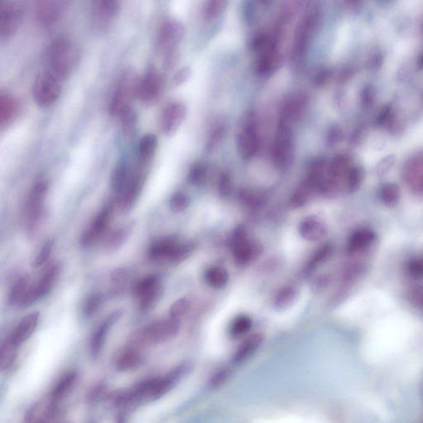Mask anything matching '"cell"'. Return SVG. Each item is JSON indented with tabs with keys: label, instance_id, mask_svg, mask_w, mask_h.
<instances>
[{
	"label": "cell",
	"instance_id": "1",
	"mask_svg": "<svg viewBox=\"0 0 423 423\" xmlns=\"http://www.w3.org/2000/svg\"><path fill=\"white\" fill-rule=\"evenodd\" d=\"M190 371V364L183 363L173 369L164 377L142 381L131 390L121 392L116 395L115 405L122 410H129L139 406L141 403L158 400L168 393Z\"/></svg>",
	"mask_w": 423,
	"mask_h": 423
},
{
	"label": "cell",
	"instance_id": "2",
	"mask_svg": "<svg viewBox=\"0 0 423 423\" xmlns=\"http://www.w3.org/2000/svg\"><path fill=\"white\" fill-rule=\"evenodd\" d=\"M77 61L78 51L75 44L67 37H58L47 49V71L62 81L71 75Z\"/></svg>",
	"mask_w": 423,
	"mask_h": 423
},
{
	"label": "cell",
	"instance_id": "3",
	"mask_svg": "<svg viewBox=\"0 0 423 423\" xmlns=\"http://www.w3.org/2000/svg\"><path fill=\"white\" fill-rule=\"evenodd\" d=\"M195 250L191 243H180L175 237H166L151 243L149 257L155 262L180 264L190 257Z\"/></svg>",
	"mask_w": 423,
	"mask_h": 423
},
{
	"label": "cell",
	"instance_id": "4",
	"mask_svg": "<svg viewBox=\"0 0 423 423\" xmlns=\"http://www.w3.org/2000/svg\"><path fill=\"white\" fill-rule=\"evenodd\" d=\"M180 328V319L170 318L152 323L142 328L136 337L137 345H158L170 342L177 336Z\"/></svg>",
	"mask_w": 423,
	"mask_h": 423
},
{
	"label": "cell",
	"instance_id": "5",
	"mask_svg": "<svg viewBox=\"0 0 423 423\" xmlns=\"http://www.w3.org/2000/svg\"><path fill=\"white\" fill-rule=\"evenodd\" d=\"M184 35V28L177 21H167L162 24L158 33V47L163 56V65L167 70L176 62L177 47Z\"/></svg>",
	"mask_w": 423,
	"mask_h": 423
},
{
	"label": "cell",
	"instance_id": "6",
	"mask_svg": "<svg viewBox=\"0 0 423 423\" xmlns=\"http://www.w3.org/2000/svg\"><path fill=\"white\" fill-rule=\"evenodd\" d=\"M234 262L239 265H248L262 253V247L249 238L247 228L243 225L234 230L231 239Z\"/></svg>",
	"mask_w": 423,
	"mask_h": 423
},
{
	"label": "cell",
	"instance_id": "7",
	"mask_svg": "<svg viewBox=\"0 0 423 423\" xmlns=\"http://www.w3.org/2000/svg\"><path fill=\"white\" fill-rule=\"evenodd\" d=\"M294 156V135L290 125L279 122L273 147V159L279 169L289 168Z\"/></svg>",
	"mask_w": 423,
	"mask_h": 423
},
{
	"label": "cell",
	"instance_id": "8",
	"mask_svg": "<svg viewBox=\"0 0 423 423\" xmlns=\"http://www.w3.org/2000/svg\"><path fill=\"white\" fill-rule=\"evenodd\" d=\"M47 190L48 186L45 182H39L33 186L29 195L26 215L28 234L30 238L36 235L41 224Z\"/></svg>",
	"mask_w": 423,
	"mask_h": 423
},
{
	"label": "cell",
	"instance_id": "9",
	"mask_svg": "<svg viewBox=\"0 0 423 423\" xmlns=\"http://www.w3.org/2000/svg\"><path fill=\"white\" fill-rule=\"evenodd\" d=\"M60 82L47 71L36 78L33 86V97L38 107L47 108L58 100L62 92Z\"/></svg>",
	"mask_w": 423,
	"mask_h": 423
},
{
	"label": "cell",
	"instance_id": "10",
	"mask_svg": "<svg viewBox=\"0 0 423 423\" xmlns=\"http://www.w3.org/2000/svg\"><path fill=\"white\" fill-rule=\"evenodd\" d=\"M135 297L139 299L141 312H149L155 306L162 294V285L158 274H149L137 282L134 287Z\"/></svg>",
	"mask_w": 423,
	"mask_h": 423
},
{
	"label": "cell",
	"instance_id": "11",
	"mask_svg": "<svg viewBox=\"0 0 423 423\" xmlns=\"http://www.w3.org/2000/svg\"><path fill=\"white\" fill-rule=\"evenodd\" d=\"M145 169L139 166L135 173L131 175L124 189L117 195V208L122 214L129 213L137 203L145 183Z\"/></svg>",
	"mask_w": 423,
	"mask_h": 423
},
{
	"label": "cell",
	"instance_id": "12",
	"mask_svg": "<svg viewBox=\"0 0 423 423\" xmlns=\"http://www.w3.org/2000/svg\"><path fill=\"white\" fill-rule=\"evenodd\" d=\"M137 85V82L132 71H127L122 76L111 98L110 112L112 116H120L129 107L132 93L136 95Z\"/></svg>",
	"mask_w": 423,
	"mask_h": 423
},
{
	"label": "cell",
	"instance_id": "13",
	"mask_svg": "<svg viewBox=\"0 0 423 423\" xmlns=\"http://www.w3.org/2000/svg\"><path fill=\"white\" fill-rule=\"evenodd\" d=\"M164 91V80L154 69L147 71L137 82L136 95L146 105H153Z\"/></svg>",
	"mask_w": 423,
	"mask_h": 423
},
{
	"label": "cell",
	"instance_id": "14",
	"mask_svg": "<svg viewBox=\"0 0 423 423\" xmlns=\"http://www.w3.org/2000/svg\"><path fill=\"white\" fill-rule=\"evenodd\" d=\"M24 17L21 4L11 2L3 4L0 12V38L7 40L17 33Z\"/></svg>",
	"mask_w": 423,
	"mask_h": 423
},
{
	"label": "cell",
	"instance_id": "15",
	"mask_svg": "<svg viewBox=\"0 0 423 423\" xmlns=\"http://www.w3.org/2000/svg\"><path fill=\"white\" fill-rule=\"evenodd\" d=\"M238 149L244 160H250L257 153L259 137L253 116H249L237 139Z\"/></svg>",
	"mask_w": 423,
	"mask_h": 423
},
{
	"label": "cell",
	"instance_id": "16",
	"mask_svg": "<svg viewBox=\"0 0 423 423\" xmlns=\"http://www.w3.org/2000/svg\"><path fill=\"white\" fill-rule=\"evenodd\" d=\"M112 216L110 206L105 207L97 214L85 233L82 234L81 243L83 247H91L105 235L111 224Z\"/></svg>",
	"mask_w": 423,
	"mask_h": 423
},
{
	"label": "cell",
	"instance_id": "17",
	"mask_svg": "<svg viewBox=\"0 0 423 423\" xmlns=\"http://www.w3.org/2000/svg\"><path fill=\"white\" fill-rule=\"evenodd\" d=\"M71 0H37V17L42 25L55 24L66 12Z\"/></svg>",
	"mask_w": 423,
	"mask_h": 423
},
{
	"label": "cell",
	"instance_id": "18",
	"mask_svg": "<svg viewBox=\"0 0 423 423\" xmlns=\"http://www.w3.org/2000/svg\"><path fill=\"white\" fill-rule=\"evenodd\" d=\"M318 11L315 9L310 11L303 18L302 23H300L297 29L296 35H295L293 47V54L295 57L302 58L304 55L310 38H311L315 28L318 25Z\"/></svg>",
	"mask_w": 423,
	"mask_h": 423
},
{
	"label": "cell",
	"instance_id": "19",
	"mask_svg": "<svg viewBox=\"0 0 423 423\" xmlns=\"http://www.w3.org/2000/svg\"><path fill=\"white\" fill-rule=\"evenodd\" d=\"M120 0H93V21L98 30L105 31L119 13Z\"/></svg>",
	"mask_w": 423,
	"mask_h": 423
},
{
	"label": "cell",
	"instance_id": "20",
	"mask_svg": "<svg viewBox=\"0 0 423 423\" xmlns=\"http://www.w3.org/2000/svg\"><path fill=\"white\" fill-rule=\"evenodd\" d=\"M187 109L183 103L174 102L167 105L161 117V129L166 136L171 137L177 131L185 120Z\"/></svg>",
	"mask_w": 423,
	"mask_h": 423
},
{
	"label": "cell",
	"instance_id": "21",
	"mask_svg": "<svg viewBox=\"0 0 423 423\" xmlns=\"http://www.w3.org/2000/svg\"><path fill=\"white\" fill-rule=\"evenodd\" d=\"M122 314H124L122 310H116L114 313H110L93 332L91 339L90 352L91 357L95 360L100 357L111 328L120 320Z\"/></svg>",
	"mask_w": 423,
	"mask_h": 423
},
{
	"label": "cell",
	"instance_id": "22",
	"mask_svg": "<svg viewBox=\"0 0 423 423\" xmlns=\"http://www.w3.org/2000/svg\"><path fill=\"white\" fill-rule=\"evenodd\" d=\"M141 346L137 343L126 347L116 359V369L120 372L136 370L144 363V355L141 351Z\"/></svg>",
	"mask_w": 423,
	"mask_h": 423
},
{
	"label": "cell",
	"instance_id": "23",
	"mask_svg": "<svg viewBox=\"0 0 423 423\" xmlns=\"http://www.w3.org/2000/svg\"><path fill=\"white\" fill-rule=\"evenodd\" d=\"M298 232L300 237L308 242H318L326 237L328 228L320 219L311 215L300 222Z\"/></svg>",
	"mask_w": 423,
	"mask_h": 423
},
{
	"label": "cell",
	"instance_id": "24",
	"mask_svg": "<svg viewBox=\"0 0 423 423\" xmlns=\"http://www.w3.org/2000/svg\"><path fill=\"white\" fill-rule=\"evenodd\" d=\"M307 105L306 95L302 93H294L284 103L282 116H280V122L290 125L292 122L298 121L306 110Z\"/></svg>",
	"mask_w": 423,
	"mask_h": 423
},
{
	"label": "cell",
	"instance_id": "25",
	"mask_svg": "<svg viewBox=\"0 0 423 423\" xmlns=\"http://www.w3.org/2000/svg\"><path fill=\"white\" fill-rule=\"evenodd\" d=\"M62 265L59 262H52L49 264L42 274L40 279L36 284H33L34 293H35L37 300L45 297L52 291L54 284L60 274Z\"/></svg>",
	"mask_w": 423,
	"mask_h": 423
},
{
	"label": "cell",
	"instance_id": "26",
	"mask_svg": "<svg viewBox=\"0 0 423 423\" xmlns=\"http://www.w3.org/2000/svg\"><path fill=\"white\" fill-rule=\"evenodd\" d=\"M39 322V313H33L27 315L22 319L14 330L8 336L11 340L21 347L23 342H25L35 332Z\"/></svg>",
	"mask_w": 423,
	"mask_h": 423
},
{
	"label": "cell",
	"instance_id": "27",
	"mask_svg": "<svg viewBox=\"0 0 423 423\" xmlns=\"http://www.w3.org/2000/svg\"><path fill=\"white\" fill-rule=\"evenodd\" d=\"M21 111V105L16 98L1 93L0 95V124L2 129L11 124Z\"/></svg>",
	"mask_w": 423,
	"mask_h": 423
},
{
	"label": "cell",
	"instance_id": "28",
	"mask_svg": "<svg viewBox=\"0 0 423 423\" xmlns=\"http://www.w3.org/2000/svg\"><path fill=\"white\" fill-rule=\"evenodd\" d=\"M264 337L260 333H255L249 337L238 348L233 357V362L241 364L247 361L262 345Z\"/></svg>",
	"mask_w": 423,
	"mask_h": 423
},
{
	"label": "cell",
	"instance_id": "29",
	"mask_svg": "<svg viewBox=\"0 0 423 423\" xmlns=\"http://www.w3.org/2000/svg\"><path fill=\"white\" fill-rule=\"evenodd\" d=\"M134 228V224L129 223L112 231L105 240V250L108 253H115L116 250L120 249L130 237Z\"/></svg>",
	"mask_w": 423,
	"mask_h": 423
},
{
	"label": "cell",
	"instance_id": "30",
	"mask_svg": "<svg viewBox=\"0 0 423 423\" xmlns=\"http://www.w3.org/2000/svg\"><path fill=\"white\" fill-rule=\"evenodd\" d=\"M78 373L75 371H69L65 373L61 380L57 383L52 388L50 395V401L59 405L64 398L70 393L76 382Z\"/></svg>",
	"mask_w": 423,
	"mask_h": 423
},
{
	"label": "cell",
	"instance_id": "31",
	"mask_svg": "<svg viewBox=\"0 0 423 423\" xmlns=\"http://www.w3.org/2000/svg\"><path fill=\"white\" fill-rule=\"evenodd\" d=\"M282 64V57L277 49L260 54L257 63V71L260 76H268L277 71Z\"/></svg>",
	"mask_w": 423,
	"mask_h": 423
},
{
	"label": "cell",
	"instance_id": "32",
	"mask_svg": "<svg viewBox=\"0 0 423 423\" xmlns=\"http://www.w3.org/2000/svg\"><path fill=\"white\" fill-rule=\"evenodd\" d=\"M299 297V290L294 285H286L279 289L275 295L273 302V307L279 312L285 311L293 307Z\"/></svg>",
	"mask_w": 423,
	"mask_h": 423
},
{
	"label": "cell",
	"instance_id": "33",
	"mask_svg": "<svg viewBox=\"0 0 423 423\" xmlns=\"http://www.w3.org/2000/svg\"><path fill=\"white\" fill-rule=\"evenodd\" d=\"M158 139L155 134H146L142 137L139 146V166L147 168L152 157L154 156Z\"/></svg>",
	"mask_w": 423,
	"mask_h": 423
},
{
	"label": "cell",
	"instance_id": "34",
	"mask_svg": "<svg viewBox=\"0 0 423 423\" xmlns=\"http://www.w3.org/2000/svg\"><path fill=\"white\" fill-rule=\"evenodd\" d=\"M204 282L209 287L221 289L228 284L229 274L228 270L220 265H214L206 270L204 274Z\"/></svg>",
	"mask_w": 423,
	"mask_h": 423
},
{
	"label": "cell",
	"instance_id": "35",
	"mask_svg": "<svg viewBox=\"0 0 423 423\" xmlns=\"http://www.w3.org/2000/svg\"><path fill=\"white\" fill-rule=\"evenodd\" d=\"M30 282L27 274L21 275L13 283L8 294V303L11 306L19 307L30 287Z\"/></svg>",
	"mask_w": 423,
	"mask_h": 423
},
{
	"label": "cell",
	"instance_id": "36",
	"mask_svg": "<svg viewBox=\"0 0 423 423\" xmlns=\"http://www.w3.org/2000/svg\"><path fill=\"white\" fill-rule=\"evenodd\" d=\"M18 347L8 337L4 340L1 347V357H0V370L1 371L11 370L16 364Z\"/></svg>",
	"mask_w": 423,
	"mask_h": 423
},
{
	"label": "cell",
	"instance_id": "37",
	"mask_svg": "<svg viewBox=\"0 0 423 423\" xmlns=\"http://www.w3.org/2000/svg\"><path fill=\"white\" fill-rule=\"evenodd\" d=\"M129 166L125 161H120L115 167L111 176V188L119 195L130 179Z\"/></svg>",
	"mask_w": 423,
	"mask_h": 423
},
{
	"label": "cell",
	"instance_id": "38",
	"mask_svg": "<svg viewBox=\"0 0 423 423\" xmlns=\"http://www.w3.org/2000/svg\"><path fill=\"white\" fill-rule=\"evenodd\" d=\"M332 250V247L329 244H325L316 250V253L313 254L312 258L309 260L306 268H305V274L307 275L311 274L315 270L320 267V265L325 263L326 260L330 257Z\"/></svg>",
	"mask_w": 423,
	"mask_h": 423
},
{
	"label": "cell",
	"instance_id": "39",
	"mask_svg": "<svg viewBox=\"0 0 423 423\" xmlns=\"http://www.w3.org/2000/svg\"><path fill=\"white\" fill-rule=\"evenodd\" d=\"M253 320L248 315H240L233 319L229 328L230 336L239 338L247 334L253 328Z\"/></svg>",
	"mask_w": 423,
	"mask_h": 423
},
{
	"label": "cell",
	"instance_id": "40",
	"mask_svg": "<svg viewBox=\"0 0 423 423\" xmlns=\"http://www.w3.org/2000/svg\"><path fill=\"white\" fill-rule=\"evenodd\" d=\"M252 48L255 52L260 55L265 52L277 49V40L269 34H260L252 42Z\"/></svg>",
	"mask_w": 423,
	"mask_h": 423
},
{
	"label": "cell",
	"instance_id": "41",
	"mask_svg": "<svg viewBox=\"0 0 423 423\" xmlns=\"http://www.w3.org/2000/svg\"><path fill=\"white\" fill-rule=\"evenodd\" d=\"M228 0H206L204 6V17L207 21H214L224 13Z\"/></svg>",
	"mask_w": 423,
	"mask_h": 423
},
{
	"label": "cell",
	"instance_id": "42",
	"mask_svg": "<svg viewBox=\"0 0 423 423\" xmlns=\"http://www.w3.org/2000/svg\"><path fill=\"white\" fill-rule=\"evenodd\" d=\"M122 130L125 137L134 136L137 127V115L136 111L130 106L122 112L120 115Z\"/></svg>",
	"mask_w": 423,
	"mask_h": 423
},
{
	"label": "cell",
	"instance_id": "43",
	"mask_svg": "<svg viewBox=\"0 0 423 423\" xmlns=\"http://www.w3.org/2000/svg\"><path fill=\"white\" fill-rule=\"evenodd\" d=\"M373 238L371 233L366 231H361L352 236L348 244V252L353 255L360 253L361 250L367 248L371 243Z\"/></svg>",
	"mask_w": 423,
	"mask_h": 423
},
{
	"label": "cell",
	"instance_id": "44",
	"mask_svg": "<svg viewBox=\"0 0 423 423\" xmlns=\"http://www.w3.org/2000/svg\"><path fill=\"white\" fill-rule=\"evenodd\" d=\"M207 176H208V166L203 162H197L190 167L188 181L191 185H200L206 180Z\"/></svg>",
	"mask_w": 423,
	"mask_h": 423
},
{
	"label": "cell",
	"instance_id": "45",
	"mask_svg": "<svg viewBox=\"0 0 423 423\" xmlns=\"http://www.w3.org/2000/svg\"><path fill=\"white\" fill-rule=\"evenodd\" d=\"M349 159L343 155H338L332 160L328 167L329 175L334 178H337L347 173L349 170Z\"/></svg>",
	"mask_w": 423,
	"mask_h": 423
},
{
	"label": "cell",
	"instance_id": "46",
	"mask_svg": "<svg viewBox=\"0 0 423 423\" xmlns=\"http://www.w3.org/2000/svg\"><path fill=\"white\" fill-rule=\"evenodd\" d=\"M103 296L101 294H93L86 300L83 305V313L87 318L93 316L102 306Z\"/></svg>",
	"mask_w": 423,
	"mask_h": 423
},
{
	"label": "cell",
	"instance_id": "47",
	"mask_svg": "<svg viewBox=\"0 0 423 423\" xmlns=\"http://www.w3.org/2000/svg\"><path fill=\"white\" fill-rule=\"evenodd\" d=\"M191 306L192 302L189 298H181L171 305L169 311L170 317L180 319L190 311Z\"/></svg>",
	"mask_w": 423,
	"mask_h": 423
},
{
	"label": "cell",
	"instance_id": "48",
	"mask_svg": "<svg viewBox=\"0 0 423 423\" xmlns=\"http://www.w3.org/2000/svg\"><path fill=\"white\" fill-rule=\"evenodd\" d=\"M233 373L229 368H223L217 372L214 373V375L211 377L209 386L210 388L213 390H217V388L222 387L227 383L230 378L232 377Z\"/></svg>",
	"mask_w": 423,
	"mask_h": 423
},
{
	"label": "cell",
	"instance_id": "49",
	"mask_svg": "<svg viewBox=\"0 0 423 423\" xmlns=\"http://www.w3.org/2000/svg\"><path fill=\"white\" fill-rule=\"evenodd\" d=\"M190 204V200L188 195L182 193V192H177L171 196L170 200V207L172 211L175 213H180V212L188 208Z\"/></svg>",
	"mask_w": 423,
	"mask_h": 423
},
{
	"label": "cell",
	"instance_id": "50",
	"mask_svg": "<svg viewBox=\"0 0 423 423\" xmlns=\"http://www.w3.org/2000/svg\"><path fill=\"white\" fill-rule=\"evenodd\" d=\"M53 247L54 241L52 239L47 240V242L43 244L40 252L38 253L35 260H34V267H42V265L47 262L52 254Z\"/></svg>",
	"mask_w": 423,
	"mask_h": 423
},
{
	"label": "cell",
	"instance_id": "51",
	"mask_svg": "<svg viewBox=\"0 0 423 423\" xmlns=\"http://www.w3.org/2000/svg\"><path fill=\"white\" fill-rule=\"evenodd\" d=\"M233 183L227 172L221 174L219 180L218 190L221 198L225 199L232 193Z\"/></svg>",
	"mask_w": 423,
	"mask_h": 423
},
{
	"label": "cell",
	"instance_id": "52",
	"mask_svg": "<svg viewBox=\"0 0 423 423\" xmlns=\"http://www.w3.org/2000/svg\"><path fill=\"white\" fill-rule=\"evenodd\" d=\"M225 135V127L223 125L216 127L210 134L208 142H207L206 149L209 151H213L217 147L221 141L223 140Z\"/></svg>",
	"mask_w": 423,
	"mask_h": 423
},
{
	"label": "cell",
	"instance_id": "53",
	"mask_svg": "<svg viewBox=\"0 0 423 423\" xmlns=\"http://www.w3.org/2000/svg\"><path fill=\"white\" fill-rule=\"evenodd\" d=\"M190 76L191 70L189 67L181 68L174 76L173 85L176 87L183 85V83L189 80Z\"/></svg>",
	"mask_w": 423,
	"mask_h": 423
},
{
	"label": "cell",
	"instance_id": "54",
	"mask_svg": "<svg viewBox=\"0 0 423 423\" xmlns=\"http://www.w3.org/2000/svg\"><path fill=\"white\" fill-rule=\"evenodd\" d=\"M127 277H129V272L126 270H117L112 274V283H114L117 289H120L125 282H127Z\"/></svg>",
	"mask_w": 423,
	"mask_h": 423
},
{
	"label": "cell",
	"instance_id": "55",
	"mask_svg": "<svg viewBox=\"0 0 423 423\" xmlns=\"http://www.w3.org/2000/svg\"><path fill=\"white\" fill-rule=\"evenodd\" d=\"M106 386L103 383H98L93 388V390L88 393V400L91 403L96 402L100 400L105 391Z\"/></svg>",
	"mask_w": 423,
	"mask_h": 423
},
{
	"label": "cell",
	"instance_id": "56",
	"mask_svg": "<svg viewBox=\"0 0 423 423\" xmlns=\"http://www.w3.org/2000/svg\"><path fill=\"white\" fill-rule=\"evenodd\" d=\"M397 190L395 188H393L391 186H388V188L383 190V199L388 203H392L397 199Z\"/></svg>",
	"mask_w": 423,
	"mask_h": 423
},
{
	"label": "cell",
	"instance_id": "57",
	"mask_svg": "<svg viewBox=\"0 0 423 423\" xmlns=\"http://www.w3.org/2000/svg\"><path fill=\"white\" fill-rule=\"evenodd\" d=\"M410 270L411 272L415 275H423V260L413 262Z\"/></svg>",
	"mask_w": 423,
	"mask_h": 423
},
{
	"label": "cell",
	"instance_id": "58",
	"mask_svg": "<svg viewBox=\"0 0 423 423\" xmlns=\"http://www.w3.org/2000/svg\"><path fill=\"white\" fill-rule=\"evenodd\" d=\"M340 139V132L337 129H332L329 132L328 136V141L329 144H334Z\"/></svg>",
	"mask_w": 423,
	"mask_h": 423
}]
</instances>
